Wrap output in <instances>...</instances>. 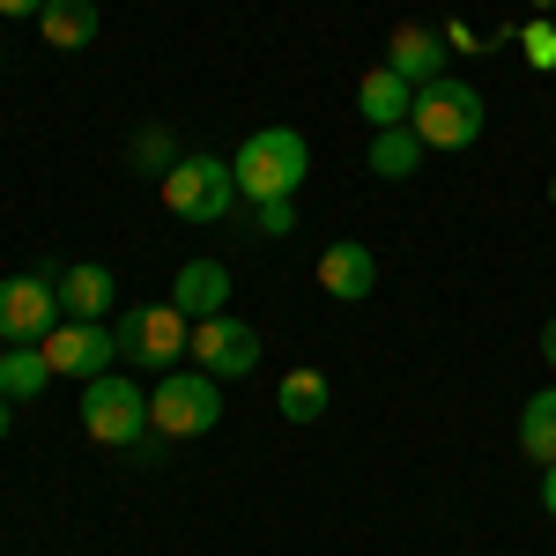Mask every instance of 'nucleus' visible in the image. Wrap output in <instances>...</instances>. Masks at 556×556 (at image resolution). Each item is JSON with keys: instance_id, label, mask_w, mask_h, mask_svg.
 Here are the masks:
<instances>
[{"instance_id": "11", "label": "nucleus", "mask_w": 556, "mask_h": 556, "mask_svg": "<svg viewBox=\"0 0 556 556\" xmlns=\"http://www.w3.org/2000/svg\"><path fill=\"white\" fill-rule=\"evenodd\" d=\"M445 52H453V45L438 38L430 23H401V30L386 38V67H393L408 89H424V83H438V75H445Z\"/></svg>"}, {"instance_id": "10", "label": "nucleus", "mask_w": 556, "mask_h": 556, "mask_svg": "<svg viewBox=\"0 0 556 556\" xmlns=\"http://www.w3.org/2000/svg\"><path fill=\"white\" fill-rule=\"evenodd\" d=\"M319 290L334 304H364L379 290V253L371 245H356V238H334L327 253H319Z\"/></svg>"}, {"instance_id": "9", "label": "nucleus", "mask_w": 556, "mask_h": 556, "mask_svg": "<svg viewBox=\"0 0 556 556\" xmlns=\"http://www.w3.org/2000/svg\"><path fill=\"white\" fill-rule=\"evenodd\" d=\"M60 327V290L45 275H8L0 282V342H45Z\"/></svg>"}, {"instance_id": "28", "label": "nucleus", "mask_w": 556, "mask_h": 556, "mask_svg": "<svg viewBox=\"0 0 556 556\" xmlns=\"http://www.w3.org/2000/svg\"><path fill=\"white\" fill-rule=\"evenodd\" d=\"M549 193H556V186H549Z\"/></svg>"}, {"instance_id": "20", "label": "nucleus", "mask_w": 556, "mask_h": 556, "mask_svg": "<svg viewBox=\"0 0 556 556\" xmlns=\"http://www.w3.org/2000/svg\"><path fill=\"white\" fill-rule=\"evenodd\" d=\"M178 156H186V149H172V134H164V127H141V134H134V164H141V172H172Z\"/></svg>"}, {"instance_id": "12", "label": "nucleus", "mask_w": 556, "mask_h": 556, "mask_svg": "<svg viewBox=\"0 0 556 556\" xmlns=\"http://www.w3.org/2000/svg\"><path fill=\"white\" fill-rule=\"evenodd\" d=\"M172 304L186 319H215V312H230V267L223 260H186L172 275Z\"/></svg>"}, {"instance_id": "17", "label": "nucleus", "mask_w": 556, "mask_h": 556, "mask_svg": "<svg viewBox=\"0 0 556 556\" xmlns=\"http://www.w3.org/2000/svg\"><path fill=\"white\" fill-rule=\"evenodd\" d=\"M424 141H416V127H379L371 134V149H364V164H371V172L379 178H416L424 172Z\"/></svg>"}, {"instance_id": "24", "label": "nucleus", "mask_w": 556, "mask_h": 556, "mask_svg": "<svg viewBox=\"0 0 556 556\" xmlns=\"http://www.w3.org/2000/svg\"><path fill=\"white\" fill-rule=\"evenodd\" d=\"M542 513L556 519V468H542Z\"/></svg>"}, {"instance_id": "22", "label": "nucleus", "mask_w": 556, "mask_h": 556, "mask_svg": "<svg viewBox=\"0 0 556 556\" xmlns=\"http://www.w3.org/2000/svg\"><path fill=\"white\" fill-rule=\"evenodd\" d=\"M527 60H534V67H556V23H527Z\"/></svg>"}, {"instance_id": "8", "label": "nucleus", "mask_w": 556, "mask_h": 556, "mask_svg": "<svg viewBox=\"0 0 556 556\" xmlns=\"http://www.w3.org/2000/svg\"><path fill=\"white\" fill-rule=\"evenodd\" d=\"M45 364H52V379H104L112 371V356H119V342H112V327L104 319H60L52 334H45Z\"/></svg>"}, {"instance_id": "6", "label": "nucleus", "mask_w": 556, "mask_h": 556, "mask_svg": "<svg viewBox=\"0 0 556 556\" xmlns=\"http://www.w3.org/2000/svg\"><path fill=\"white\" fill-rule=\"evenodd\" d=\"M223 424V379L208 371H164L149 393V430L156 438H208Z\"/></svg>"}, {"instance_id": "27", "label": "nucleus", "mask_w": 556, "mask_h": 556, "mask_svg": "<svg viewBox=\"0 0 556 556\" xmlns=\"http://www.w3.org/2000/svg\"><path fill=\"white\" fill-rule=\"evenodd\" d=\"M534 8H556V0H534Z\"/></svg>"}, {"instance_id": "14", "label": "nucleus", "mask_w": 556, "mask_h": 556, "mask_svg": "<svg viewBox=\"0 0 556 556\" xmlns=\"http://www.w3.org/2000/svg\"><path fill=\"white\" fill-rule=\"evenodd\" d=\"M356 112L371 119V134H379V127H408V112H416V89L401 83L393 67H371V75L356 83Z\"/></svg>"}, {"instance_id": "21", "label": "nucleus", "mask_w": 556, "mask_h": 556, "mask_svg": "<svg viewBox=\"0 0 556 556\" xmlns=\"http://www.w3.org/2000/svg\"><path fill=\"white\" fill-rule=\"evenodd\" d=\"M253 230H260V238H290V230H298V201H260Z\"/></svg>"}, {"instance_id": "3", "label": "nucleus", "mask_w": 556, "mask_h": 556, "mask_svg": "<svg viewBox=\"0 0 556 556\" xmlns=\"http://www.w3.org/2000/svg\"><path fill=\"white\" fill-rule=\"evenodd\" d=\"M482 119H490V104H482V89L460 83V75H438V83L416 89V112H408V127L424 149H475L482 141Z\"/></svg>"}, {"instance_id": "13", "label": "nucleus", "mask_w": 556, "mask_h": 556, "mask_svg": "<svg viewBox=\"0 0 556 556\" xmlns=\"http://www.w3.org/2000/svg\"><path fill=\"white\" fill-rule=\"evenodd\" d=\"M60 319H104L112 298H119V282H112V267H97V260H75V267H60Z\"/></svg>"}, {"instance_id": "4", "label": "nucleus", "mask_w": 556, "mask_h": 556, "mask_svg": "<svg viewBox=\"0 0 556 556\" xmlns=\"http://www.w3.org/2000/svg\"><path fill=\"white\" fill-rule=\"evenodd\" d=\"M164 208L178 223H223L238 208V178H230V156H208V149H186L172 172H164Z\"/></svg>"}, {"instance_id": "15", "label": "nucleus", "mask_w": 556, "mask_h": 556, "mask_svg": "<svg viewBox=\"0 0 556 556\" xmlns=\"http://www.w3.org/2000/svg\"><path fill=\"white\" fill-rule=\"evenodd\" d=\"M97 0H52L38 15V38L52 45V52H83V45H97Z\"/></svg>"}, {"instance_id": "23", "label": "nucleus", "mask_w": 556, "mask_h": 556, "mask_svg": "<svg viewBox=\"0 0 556 556\" xmlns=\"http://www.w3.org/2000/svg\"><path fill=\"white\" fill-rule=\"evenodd\" d=\"M52 0H0V15H45Z\"/></svg>"}, {"instance_id": "19", "label": "nucleus", "mask_w": 556, "mask_h": 556, "mask_svg": "<svg viewBox=\"0 0 556 556\" xmlns=\"http://www.w3.org/2000/svg\"><path fill=\"white\" fill-rule=\"evenodd\" d=\"M519 453L542 460V468H556V386H549V393H534V401L519 408Z\"/></svg>"}, {"instance_id": "16", "label": "nucleus", "mask_w": 556, "mask_h": 556, "mask_svg": "<svg viewBox=\"0 0 556 556\" xmlns=\"http://www.w3.org/2000/svg\"><path fill=\"white\" fill-rule=\"evenodd\" d=\"M45 386H52V364H45L38 342H8L0 349V393H8V401H38Z\"/></svg>"}, {"instance_id": "7", "label": "nucleus", "mask_w": 556, "mask_h": 556, "mask_svg": "<svg viewBox=\"0 0 556 556\" xmlns=\"http://www.w3.org/2000/svg\"><path fill=\"white\" fill-rule=\"evenodd\" d=\"M260 327L253 319H238V312H215V319H193V342H186V356H193V371H208V379H245V371H260Z\"/></svg>"}, {"instance_id": "26", "label": "nucleus", "mask_w": 556, "mask_h": 556, "mask_svg": "<svg viewBox=\"0 0 556 556\" xmlns=\"http://www.w3.org/2000/svg\"><path fill=\"white\" fill-rule=\"evenodd\" d=\"M8 424H15V401H8V393H0V438H8Z\"/></svg>"}, {"instance_id": "5", "label": "nucleus", "mask_w": 556, "mask_h": 556, "mask_svg": "<svg viewBox=\"0 0 556 556\" xmlns=\"http://www.w3.org/2000/svg\"><path fill=\"white\" fill-rule=\"evenodd\" d=\"M112 342H119V356H127L134 371H178V356H186V342H193V319H186L172 298L134 304V312H119Z\"/></svg>"}, {"instance_id": "2", "label": "nucleus", "mask_w": 556, "mask_h": 556, "mask_svg": "<svg viewBox=\"0 0 556 556\" xmlns=\"http://www.w3.org/2000/svg\"><path fill=\"white\" fill-rule=\"evenodd\" d=\"M83 430L97 438V445H112V453H141V460H156V430H149L141 379H119V371L89 379L83 386Z\"/></svg>"}, {"instance_id": "1", "label": "nucleus", "mask_w": 556, "mask_h": 556, "mask_svg": "<svg viewBox=\"0 0 556 556\" xmlns=\"http://www.w3.org/2000/svg\"><path fill=\"white\" fill-rule=\"evenodd\" d=\"M304 172H312V149H304L298 127H260L230 156V178H238V201L245 208H260V201H298Z\"/></svg>"}, {"instance_id": "18", "label": "nucleus", "mask_w": 556, "mask_h": 556, "mask_svg": "<svg viewBox=\"0 0 556 556\" xmlns=\"http://www.w3.org/2000/svg\"><path fill=\"white\" fill-rule=\"evenodd\" d=\"M275 408H282L290 424H319V416H327V371H312V364L282 371V386H275Z\"/></svg>"}, {"instance_id": "25", "label": "nucleus", "mask_w": 556, "mask_h": 556, "mask_svg": "<svg viewBox=\"0 0 556 556\" xmlns=\"http://www.w3.org/2000/svg\"><path fill=\"white\" fill-rule=\"evenodd\" d=\"M542 356H549V364H556V319H549V327H542Z\"/></svg>"}]
</instances>
